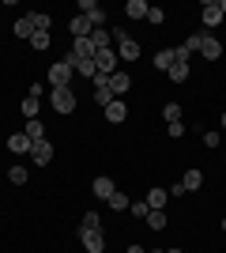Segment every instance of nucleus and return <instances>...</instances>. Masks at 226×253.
Returning <instances> with one entry per match:
<instances>
[{
	"label": "nucleus",
	"instance_id": "1",
	"mask_svg": "<svg viewBox=\"0 0 226 253\" xmlns=\"http://www.w3.org/2000/svg\"><path fill=\"white\" fill-rule=\"evenodd\" d=\"M113 38L121 42V45H117V57H121V61H140V42H136L129 31H121V27H117V31H113Z\"/></svg>",
	"mask_w": 226,
	"mask_h": 253
},
{
	"label": "nucleus",
	"instance_id": "2",
	"mask_svg": "<svg viewBox=\"0 0 226 253\" xmlns=\"http://www.w3.org/2000/svg\"><path fill=\"white\" fill-rule=\"evenodd\" d=\"M45 72H49V87H53V91H61V87H68V84H72V68H68V64L65 61H57L53 64V68H45Z\"/></svg>",
	"mask_w": 226,
	"mask_h": 253
},
{
	"label": "nucleus",
	"instance_id": "3",
	"mask_svg": "<svg viewBox=\"0 0 226 253\" xmlns=\"http://www.w3.org/2000/svg\"><path fill=\"white\" fill-rule=\"evenodd\" d=\"M75 102H79V98L72 95V87H61V91H53V98H49V106H53L57 114H72Z\"/></svg>",
	"mask_w": 226,
	"mask_h": 253
},
{
	"label": "nucleus",
	"instance_id": "4",
	"mask_svg": "<svg viewBox=\"0 0 226 253\" xmlns=\"http://www.w3.org/2000/svg\"><path fill=\"white\" fill-rule=\"evenodd\" d=\"M95 68H98V76H113L117 72V53H113V45L95 53Z\"/></svg>",
	"mask_w": 226,
	"mask_h": 253
},
{
	"label": "nucleus",
	"instance_id": "5",
	"mask_svg": "<svg viewBox=\"0 0 226 253\" xmlns=\"http://www.w3.org/2000/svg\"><path fill=\"white\" fill-rule=\"evenodd\" d=\"M79 242H83L87 253H102L106 250V234L102 231H83V227H79Z\"/></svg>",
	"mask_w": 226,
	"mask_h": 253
},
{
	"label": "nucleus",
	"instance_id": "6",
	"mask_svg": "<svg viewBox=\"0 0 226 253\" xmlns=\"http://www.w3.org/2000/svg\"><path fill=\"white\" fill-rule=\"evenodd\" d=\"M8 151H15V155H31L34 140L27 136V132H11V136H8Z\"/></svg>",
	"mask_w": 226,
	"mask_h": 253
},
{
	"label": "nucleus",
	"instance_id": "7",
	"mask_svg": "<svg viewBox=\"0 0 226 253\" xmlns=\"http://www.w3.org/2000/svg\"><path fill=\"white\" fill-rule=\"evenodd\" d=\"M68 31H72V38H91L95 23L87 19V15H72V19H68Z\"/></svg>",
	"mask_w": 226,
	"mask_h": 253
},
{
	"label": "nucleus",
	"instance_id": "8",
	"mask_svg": "<svg viewBox=\"0 0 226 253\" xmlns=\"http://www.w3.org/2000/svg\"><path fill=\"white\" fill-rule=\"evenodd\" d=\"M204 27H219L223 23V8H219V0H204Z\"/></svg>",
	"mask_w": 226,
	"mask_h": 253
},
{
	"label": "nucleus",
	"instance_id": "9",
	"mask_svg": "<svg viewBox=\"0 0 226 253\" xmlns=\"http://www.w3.org/2000/svg\"><path fill=\"white\" fill-rule=\"evenodd\" d=\"M102 114H106V121H109V125H121V121L129 117V106H125V102H117V98H113V102H109L106 110H102Z\"/></svg>",
	"mask_w": 226,
	"mask_h": 253
},
{
	"label": "nucleus",
	"instance_id": "10",
	"mask_svg": "<svg viewBox=\"0 0 226 253\" xmlns=\"http://www.w3.org/2000/svg\"><path fill=\"white\" fill-rule=\"evenodd\" d=\"M200 53H204L207 61H219V57H223V42H219V38H211V34H204V42H200Z\"/></svg>",
	"mask_w": 226,
	"mask_h": 253
},
{
	"label": "nucleus",
	"instance_id": "11",
	"mask_svg": "<svg viewBox=\"0 0 226 253\" xmlns=\"http://www.w3.org/2000/svg\"><path fill=\"white\" fill-rule=\"evenodd\" d=\"M72 53H75V57H79V61H95V45H91V38H75V42H72Z\"/></svg>",
	"mask_w": 226,
	"mask_h": 253
},
{
	"label": "nucleus",
	"instance_id": "12",
	"mask_svg": "<svg viewBox=\"0 0 226 253\" xmlns=\"http://www.w3.org/2000/svg\"><path fill=\"white\" fill-rule=\"evenodd\" d=\"M129 87H132L129 72H113V76H109V91H113V98H117V95H125Z\"/></svg>",
	"mask_w": 226,
	"mask_h": 253
},
{
	"label": "nucleus",
	"instance_id": "13",
	"mask_svg": "<svg viewBox=\"0 0 226 253\" xmlns=\"http://www.w3.org/2000/svg\"><path fill=\"white\" fill-rule=\"evenodd\" d=\"M31 159H34V163H38V167H45V163L53 159V144H49V140H42V144H34Z\"/></svg>",
	"mask_w": 226,
	"mask_h": 253
},
{
	"label": "nucleus",
	"instance_id": "14",
	"mask_svg": "<svg viewBox=\"0 0 226 253\" xmlns=\"http://www.w3.org/2000/svg\"><path fill=\"white\" fill-rule=\"evenodd\" d=\"M91 193H95V197H102V201H109V197H113V181L109 178H95V185H91Z\"/></svg>",
	"mask_w": 226,
	"mask_h": 253
},
{
	"label": "nucleus",
	"instance_id": "15",
	"mask_svg": "<svg viewBox=\"0 0 226 253\" xmlns=\"http://www.w3.org/2000/svg\"><path fill=\"white\" fill-rule=\"evenodd\" d=\"M147 8L151 4H143V0H129V4H125V15H129V19H147Z\"/></svg>",
	"mask_w": 226,
	"mask_h": 253
},
{
	"label": "nucleus",
	"instance_id": "16",
	"mask_svg": "<svg viewBox=\"0 0 226 253\" xmlns=\"http://www.w3.org/2000/svg\"><path fill=\"white\" fill-rule=\"evenodd\" d=\"M15 38H23V42H31V38H34V19H31V15H23V19L15 23Z\"/></svg>",
	"mask_w": 226,
	"mask_h": 253
},
{
	"label": "nucleus",
	"instance_id": "17",
	"mask_svg": "<svg viewBox=\"0 0 226 253\" xmlns=\"http://www.w3.org/2000/svg\"><path fill=\"white\" fill-rule=\"evenodd\" d=\"M166 201H170V193H166V189H151V193H147V208H151V211L166 208Z\"/></svg>",
	"mask_w": 226,
	"mask_h": 253
},
{
	"label": "nucleus",
	"instance_id": "18",
	"mask_svg": "<svg viewBox=\"0 0 226 253\" xmlns=\"http://www.w3.org/2000/svg\"><path fill=\"white\" fill-rule=\"evenodd\" d=\"M23 132H27L34 144H42V140H45V125L38 121V117H34V121H27V128H23Z\"/></svg>",
	"mask_w": 226,
	"mask_h": 253
},
{
	"label": "nucleus",
	"instance_id": "19",
	"mask_svg": "<svg viewBox=\"0 0 226 253\" xmlns=\"http://www.w3.org/2000/svg\"><path fill=\"white\" fill-rule=\"evenodd\" d=\"M91 45H95V49H109V31L106 27H95V31H91Z\"/></svg>",
	"mask_w": 226,
	"mask_h": 253
},
{
	"label": "nucleus",
	"instance_id": "20",
	"mask_svg": "<svg viewBox=\"0 0 226 253\" xmlns=\"http://www.w3.org/2000/svg\"><path fill=\"white\" fill-rule=\"evenodd\" d=\"M181 185H185V189H189V193H193V189H200V185H204V174H200V170H185Z\"/></svg>",
	"mask_w": 226,
	"mask_h": 253
},
{
	"label": "nucleus",
	"instance_id": "21",
	"mask_svg": "<svg viewBox=\"0 0 226 253\" xmlns=\"http://www.w3.org/2000/svg\"><path fill=\"white\" fill-rule=\"evenodd\" d=\"M155 68L170 72V68H173V49H159V53H155Z\"/></svg>",
	"mask_w": 226,
	"mask_h": 253
},
{
	"label": "nucleus",
	"instance_id": "22",
	"mask_svg": "<svg viewBox=\"0 0 226 253\" xmlns=\"http://www.w3.org/2000/svg\"><path fill=\"white\" fill-rule=\"evenodd\" d=\"M38 110H42V98H31V95H27V102H23V117H27V121H34V117H38Z\"/></svg>",
	"mask_w": 226,
	"mask_h": 253
},
{
	"label": "nucleus",
	"instance_id": "23",
	"mask_svg": "<svg viewBox=\"0 0 226 253\" xmlns=\"http://www.w3.org/2000/svg\"><path fill=\"white\" fill-rule=\"evenodd\" d=\"M162 117H166V125L181 121V106H177V102H166V106H162Z\"/></svg>",
	"mask_w": 226,
	"mask_h": 253
},
{
	"label": "nucleus",
	"instance_id": "24",
	"mask_svg": "<svg viewBox=\"0 0 226 253\" xmlns=\"http://www.w3.org/2000/svg\"><path fill=\"white\" fill-rule=\"evenodd\" d=\"M147 227H151V231H162V227H166V211H147Z\"/></svg>",
	"mask_w": 226,
	"mask_h": 253
},
{
	"label": "nucleus",
	"instance_id": "25",
	"mask_svg": "<svg viewBox=\"0 0 226 253\" xmlns=\"http://www.w3.org/2000/svg\"><path fill=\"white\" fill-rule=\"evenodd\" d=\"M31 45H34V49H49V45H53V38H49V31H34Z\"/></svg>",
	"mask_w": 226,
	"mask_h": 253
},
{
	"label": "nucleus",
	"instance_id": "26",
	"mask_svg": "<svg viewBox=\"0 0 226 253\" xmlns=\"http://www.w3.org/2000/svg\"><path fill=\"white\" fill-rule=\"evenodd\" d=\"M27 178H31V174H27V167H11V170H8V181H11V185H27Z\"/></svg>",
	"mask_w": 226,
	"mask_h": 253
},
{
	"label": "nucleus",
	"instance_id": "27",
	"mask_svg": "<svg viewBox=\"0 0 226 253\" xmlns=\"http://www.w3.org/2000/svg\"><path fill=\"white\" fill-rule=\"evenodd\" d=\"M31 19H34V31H49V27H53V19H49L45 11H31Z\"/></svg>",
	"mask_w": 226,
	"mask_h": 253
},
{
	"label": "nucleus",
	"instance_id": "28",
	"mask_svg": "<svg viewBox=\"0 0 226 253\" xmlns=\"http://www.w3.org/2000/svg\"><path fill=\"white\" fill-rule=\"evenodd\" d=\"M129 197H125V193H113V197H109V208H113V211H129Z\"/></svg>",
	"mask_w": 226,
	"mask_h": 253
},
{
	"label": "nucleus",
	"instance_id": "29",
	"mask_svg": "<svg viewBox=\"0 0 226 253\" xmlns=\"http://www.w3.org/2000/svg\"><path fill=\"white\" fill-rule=\"evenodd\" d=\"M170 80H173V84H185V80H189V64H173V68H170Z\"/></svg>",
	"mask_w": 226,
	"mask_h": 253
},
{
	"label": "nucleus",
	"instance_id": "30",
	"mask_svg": "<svg viewBox=\"0 0 226 253\" xmlns=\"http://www.w3.org/2000/svg\"><path fill=\"white\" fill-rule=\"evenodd\" d=\"M83 231H102V219H98V211H87V215H83Z\"/></svg>",
	"mask_w": 226,
	"mask_h": 253
},
{
	"label": "nucleus",
	"instance_id": "31",
	"mask_svg": "<svg viewBox=\"0 0 226 253\" xmlns=\"http://www.w3.org/2000/svg\"><path fill=\"white\" fill-rule=\"evenodd\" d=\"M129 211L136 215V219H147V211H151V208H147V201H132V204H129Z\"/></svg>",
	"mask_w": 226,
	"mask_h": 253
},
{
	"label": "nucleus",
	"instance_id": "32",
	"mask_svg": "<svg viewBox=\"0 0 226 253\" xmlns=\"http://www.w3.org/2000/svg\"><path fill=\"white\" fill-rule=\"evenodd\" d=\"M162 19H166V11H162V8H147V23H151V27H162Z\"/></svg>",
	"mask_w": 226,
	"mask_h": 253
},
{
	"label": "nucleus",
	"instance_id": "33",
	"mask_svg": "<svg viewBox=\"0 0 226 253\" xmlns=\"http://www.w3.org/2000/svg\"><path fill=\"white\" fill-rule=\"evenodd\" d=\"M200 42H204V34H193V38H185V49H189V53H200Z\"/></svg>",
	"mask_w": 226,
	"mask_h": 253
},
{
	"label": "nucleus",
	"instance_id": "34",
	"mask_svg": "<svg viewBox=\"0 0 226 253\" xmlns=\"http://www.w3.org/2000/svg\"><path fill=\"white\" fill-rule=\"evenodd\" d=\"M170 136H173V140L185 136V121H173V125H170Z\"/></svg>",
	"mask_w": 226,
	"mask_h": 253
},
{
	"label": "nucleus",
	"instance_id": "35",
	"mask_svg": "<svg viewBox=\"0 0 226 253\" xmlns=\"http://www.w3.org/2000/svg\"><path fill=\"white\" fill-rule=\"evenodd\" d=\"M204 144H207V148H219V132H207V128H204Z\"/></svg>",
	"mask_w": 226,
	"mask_h": 253
},
{
	"label": "nucleus",
	"instance_id": "36",
	"mask_svg": "<svg viewBox=\"0 0 226 253\" xmlns=\"http://www.w3.org/2000/svg\"><path fill=\"white\" fill-rule=\"evenodd\" d=\"M125 253H147V250H143V246H129Z\"/></svg>",
	"mask_w": 226,
	"mask_h": 253
},
{
	"label": "nucleus",
	"instance_id": "37",
	"mask_svg": "<svg viewBox=\"0 0 226 253\" xmlns=\"http://www.w3.org/2000/svg\"><path fill=\"white\" fill-rule=\"evenodd\" d=\"M219 8H223V19H226V0H219Z\"/></svg>",
	"mask_w": 226,
	"mask_h": 253
},
{
	"label": "nucleus",
	"instance_id": "38",
	"mask_svg": "<svg viewBox=\"0 0 226 253\" xmlns=\"http://www.w3.org/2000/svg\"><path fill=\"white\" fill-rule=\"evenodd\" d=\"M219 227H223V231H226V219H223V223H219Z\"/></svg>",
	"mask_w": 226,
	"mask_h": 253
},
{
	"label": "nucleus",
	"instance_id": "39",
	"mask_svg": "<svg viewBox=\"0 0 226 253\" xmlns=\"http://www.w3.org/2000/svg\"><path fill=\"white\" fill-rule=\"evenodd\" d=\"M151 253H166V250H151Z\"/></svg>",
	"mask_w": 226,
	"mask_h": 253
},
{
	"label": "nucleus",
	"instance_id": "40",
	"mask_svg": "<svg viewBox=\"0 0 226 253\" xmlns=\"http://www.w3.org/2000/svg\"><path fill=\"white\" fill-rule=\"evenodd\" d=\"M166 253H181V250H166Z\"/></svg>",
	"mask_w": 226,
	"mask_h": 253
},
{
	"label": "nucleus",
	"instance_id": "41",
	"mask_svg": "<svg viewBox=\"0 0 226 253\" xmlns=\"http://www.w3.org/2000/svg\"><path fill=\"white\" fill-rule=\"evenodd\" d=\"M223 128H226V114H223Z\"/></svg>",
	"mask_w": 226,
	"mask_h": 253
}]
</instances>
